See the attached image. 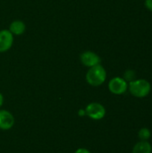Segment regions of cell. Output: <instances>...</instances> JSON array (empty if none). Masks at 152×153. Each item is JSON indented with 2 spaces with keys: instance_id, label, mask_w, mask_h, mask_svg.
Instances as JSON below:
<instances>
[{
  "instance_id": "1",
  "label": "cell",
  "mask_w": 152,
  "mask_h": 153,
  "mask_svg": "<svg viewBox=\"0 0 152 153\" xmlns=\"http://www.w3.org/2000/svg\"><path fill=\"white\" fill-rule=\"evenodd\" d=\"M106 79H107V72L100 64L89 68L86 74L87 82L93 87L100 86L105 82Z\"/></svg>"
},
{
  "instance_id": "2",
  "label": "cell",
  "mask_w": 152,
  "mask_h": 153,
  "mask_svg": "<svg viewBox=\"0 0 152 153\" xmlns=\"http://www.w3.org/2000/svg\"><path fill=\"white\" fill-rule=\"evenodd\" d=\"M128 88L131 94L136 98H144L148 96L151 91V83L145 79H138L130 82Z\"/></svg>"
},
{
  "instance_id": "3",
  "label": "cell",
  "mask_w": 152,
  "mask_h": 153,
  "mask_svg": "<svg viewBox=\"0 0 152 153\" xmlns=\"http://www.w3.org/2000/svg\"><path fill=\"white\" fill-rule=\"evenodd\" d=\"M84 110L86 115L93 120H100L106 115V109L104 106L98 102L90 103Z\"/></svg>"
},
{
  "instance_id": "4",
  "label": "cell",
  "mask_w": 152,
  "mask_h": 153,
  "mask_svg": "<svg viewBox=\"0 0 152 153\" xmlns=\"http://www.w3.org/2000/svg\"><path fill=\"white\" fill-rule=\"evenodd\" d=\"M128 89L127 82L121 77H114L108 82V90L111 93L116 95H121L125 93Z\"/></svg>"
},
{
  "instance_id": "5",
  "label": "cell",
  "mask_w": 152,
  "mask_h": 153,
  "mask_svg": "<svg viewBox=\"0 0 152 153\" xmlns=\"http://www.w3.org/2000/svg\"><path fill=\"white\" fill-rule=\"evenodd\" d=\"M80 60L82 64L88 68H90L92 66H95L100 64L99 56L90 50H86L82 52L80 56Z\"/></svg>"
},
{
  "instance_id": "6",
  "label": "cell",
  "mask_w": 152,
  "mask_h": 153,
  "mask_svg": "<svg viewBox=\"0 0 152 153\" xmlns=\"http://www.w3.org/2000/svg\"><path fill=\"white\" fill-rule=\"evenodd\" d=\"M13 44V35L9 30H0V53L7 52Z\"/></svg>"
},
{
  "instance_id": "7",
  "label": "cell",
  "mask_w": 152,
  "mask_h": 153,
  "mask_svg": "<svg viewBox=\"0 0 152 153\" xmlns=\"http://www.w3.org/2000/svg\"><path fill=\"white\" fill-rule=\"evenodd\" d=\"M14 125L13 116L7 110H0V129L9 130Z\"/></svg>"
},
{
  "instance_id": "8",
  "label": "cell",
  "mask_w": 152,
  "mask_h": 153,
  "mask_svg": "<svg viewBox=\"0 0 152 153\" xmlns=\"http://www.w3.org/2000/svg\"><path fill=\"white\" fill-rule=\"evenodd\" d=\"M25 30H26V25L21 20H15V21L12 22L9 26V31L13 36H20V35L23 34Z\"/></svg>"
},
{
  "instance_id": "9",
  "label": "cell",
  "mask_w": 152,
  "mask_h": 153,
  "mask_svg": "<svg viewBox=\"0 0 152 153\" xmlns=\"http://www.w3.org/2000/svg\"><path fill=\"white\" fill-rule=\"evenodd\" d=\"M151 152L152 147L148 141H140L133 149V153H151Z\"/></svg>"
},
{
  "instance_id": "10",
  "label": "cell",
  "mask_w": 152,
  "mask_h": 153,
  "mask_svg": "<svg viewBox=\"0 0 152 153\" xmlns=\"http://www.w3.org/2000/svg\"><path fill=\"white\" fill-rule=\"evenodd\" d=\"M151 135V130L145 127L142 128L138 133V137L141 139V141H147L148 139H150Z\"/></svg>"
},
{
  "instance_id": "11",
  "label": "cell",
  "mask_w": 152,
  "mask_h": 153,
  "mask_svg": "<svg viewBox=\"0 0 152 153\" xmlns=\"http://www.w3.org/2000/svg\"><path fill=\"white\" fill-rule=\"evenodd\" d=\"M124 79H125L126 82H132V81H133V80H135V73H134V71H133V70H128V71H126L125 74Z\"/></svg>"
},
{
  "instance_id": "12",
  "label": "cell",
  "mask_w": 152,
  "mask_h": 153,
  "mask_svg": "<svg viewBox=\"0 0 152 153\" xmlns=\"http://www.w3.org/2000/svg\"><path fill=\"white\" fill-rule=\"evenodd\" d=\"M145 6L152 12V0H145Z\"/></svg>"
},
{
  "instance_id": "13",
  "label": "cell",
  "mask_w": 152,
  "mask_h": 153,
  "mask_svg": "<svg viewBox=\"0 0 152 153\" xmlns=\"http://www.w3.org/2000/svg\"><path fill=\"white\" fill-rule=\"evenodd\" d=\"M74 153H90L87 149H84V148H80L78 150H76V152Z\"/></svg>"
},
{
  "instance_id": "14",
  "label": "cell",
  "mask_w": 152,
  "mask_h": 153,
  "mask_svg": "<svg viewBox=\"0 0 152 153\" xmlns=\"http://www.w3.org/2000/svg\"><path fill=\"white\" fill-rule=\"evenodd\" d=\"M78 115H79V116H81V117L85 116V115H86L85 110H84V109H80V110H79V112H78Z\"/></svg>"
},
{
  "instance_id": "15",
  "label": "cell",
  "mask_w": 152,
  "mask_h": 153,
  "mask_svg": "<svg viewBox=\"0 0 152 153\" xmlns=\"http://www.w3.org/2000/svg\"><path fill=\"white\" fill-rule=\"evenodd\" d=\"M3 103H4V97H3V95H2V93L0 92V108L2 107V105H3Z\"/></svg>"
}]
</instances>
